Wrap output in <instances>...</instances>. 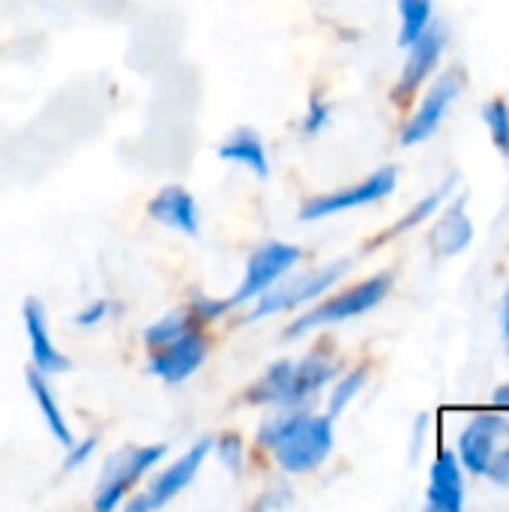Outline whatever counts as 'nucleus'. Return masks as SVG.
<instances>
[{
  "label": "nucleus",
  "instance_id": "nucleus-1",
  "mask_svg": "<svg viewBox=\"0 0 509 512\" xmlns=\"http://www.w3.org/2000/svg\"><path fill=\"white\" fill-rule=\"evenodd\" d=\"M258 444L273 450L276 462L288 474H306L318 468L333 450V417L285 414L261 426Z\"/></svg>",
  "mask_w": 509,
  "mask_h": 512
},
{
  "label": "nucleus",
  "instance_id": "nucleus-2",
  "mask_svg": "<svg viewBox=\"0 0 509 512\" xmlns=\"http://www.w3.org/2000/svg\"><path fill=\"white\" fill-rule=\"evenodd\" d=\"M336 363L312 354L306 360H282L267 369V375L252 387L249 399L255 405H279V408H297L303 405L315 390H321L327 381L336 378Z\"/></svg>",
  "mask_w": 509,
  "mask_h": 512
},
{
  "label": "nucleus",
  "instance_id": "nucleus-3",
  "mask_svg": "<svg viewBox=\"0 0 509 512\" xmlns=\"http://www.w3.org/2000/svg\"><path fill=\"white\" fill-rule=\"evenodd\" d=\"M393 288V276L381 273L375 279H366L324 303H318L312 312H306L303 318H297L291 327H288V336H303L315 327H324V324H342V321H351L357 315H366L369 309H375Z\"/></svg>",
  "mask_w": 509,
  "mask_h": 512
},
{
  "label": "nucleus",
  "instance_id": "nucleus-4",
  "mask_svg": "<svg viewBox=\"0 0 509 512\" xmlns=\"http://www.w3.org/2000/svg\"><path fill=\"white\" fill-rule=\"evenodd\" d=\"M162 456H165V447H123V450H117L102 468L93 507L99 512L117 510L123 495L129 492V486L138 483L153 465H159Z\"/></svg>",
  "mask_w": 509,
  "mask_h": 512
},
{
  "label": "nucleus",
  "instance_id": "nucleus-5",
  "mask_svg": "<svg viewBox=\"0 0 509 512\" xmlns=\"http://www.w3.org/2000/svg\"><path fill=\"white\" fill-rule=\"evenodd\" d=\"M348 267H351V261L342 258V261H333V264H327L321 270H312L306 276H297V279H291V282H285L279 288H267L261 297H255L258 306L252 309L249 321H258L264 315H276V312H285V309H294L300 303H309V300L321 297L327 288H333L348 273Z\"/></svg>",
  "mask_w": 509,
  "mask_h": 512
},
{
  "label": "nucleus",
  "instance_id": "nucleus-6",
  "mask_svg": "<svg viewBox=\"0 0 509 512\" xmlns=\"http://www.w3.org/2000/svg\"><path fill=\"white\" fill-rule=\"evenodd\" d=\"M303 258V252L297 246H288V243H264L261 249L252 252L249 264H246V273H243V282L240 288L234 291V297L228 300L231 306H240V303H249L255 297H261L267 288H273L297 261Z\"/></svg>",
  "mask_w": 509,
  "mask_h": 512
},
{
  "label": "nucleus",
  "instance_id": "nucleus-7",
  "mask_svg": "<svg viewBox=\"0 0 509 512\" xmlns=\"http://www.w3.org/2000/svg\"><path fill=\"white\" fill-rule=\"evenodd\" d=\"M396 180H399V171L396 168H381V171H375L372 177H366L363 183H357L351 189H342V192H333V195H321V198L306 201L300 207V219L303 222H315V219H324V216H333V213H342V210H354V207H363V204H375V201L387 198L396 189Z\"/></svg>",
  "mask_w": 509,
  "mask_h": 512
},
{
  "label": "nucleus",
  "instance_id": "nucleus-8",
  "mask_svg": "<svg viewBox=\"0 0 509 512\" xmlns=\"http://www.w3.org/2000/svg\"><path fill=\"white\" fill-rule=\"evenodd\" d=\"M210 447H213V441L210 438H204V441H198L186 456H180L171 468H165L153 483H150V489L141 495V498H135V501H129L126 504V510L129 512H150V510H159V507H165L171 498H177L195 477H198V471H201V465H204V459H207V453H210Z\"/></svg>",
  "mask_w": 509,
  "mask_h": 512
},
{
  "label": "nucleus",
  "instance_id": "nucleus-9",
  "mask_svg": "<svg viewBox=\"0 0 509 512\" xmlns=\"http://www.w3.org/2000/svg\"><path fill=\"white\" fill-rule=\"evenodd\" d=\"M156 354L147 360V372L168 381V384H180L186 378H192L204 357H207V339L195 330L177 336L174 342L162 345V348H153Z\"/></svg>",
  "mask_w": 509,
  "mask_h": 512
},
{
  "label": "nucleus",
  "instance_id": "nucleus-10",
  "mask_svg": "<svg viewBox=\"0 0 509 512\" xmlns=\"http://www.w3.org/2000/svg\"><path fill=\"white\" fill-rule=\"evenodd\" d=\"M509 438V420L501 414H477L459 435V462L477 477H486V468L495 456V444Z\"/></svg>",
  "mask_w": 509,
  "mask_h": 512
},
{
  "label": "nucleus",
  "instance_id": "nucleus-11",
  "mask_svg": "<svg viewBox=\"0 0 509 512\" xmlns=\"http://www.w3.org/2000/svg\"><path fill=\"white\" fill-rule=\"evenodd\" d=\"M459 90H462V75H459V72L441 75V78L429 87V93L423 96L417 114H414V117L408 120V126L402 129V144L411 147V144H420V141H426L429 135H435V129H438L441 120L447 117V111H450L453 99L459 96Z\"/></svg>",
  "mask_w": 509,
  "mask_h": 512
},
{
  "label": "nucleus",
  "instance_id": "nucleus-12",
  "mask_svg": "<svg viewBox=\"0 0 509 512\" xmlns=\"http://www.w3.org/2000/svg\"><path fill=\"white\" fill-rule=\"evenodd\" d=\"M432 512H462L465 507V480H462V462L456 453L441 450L435 465H432V480H429V498Z\"/></svg>",
  "mask_w": 509,
  "mask_h": 512
},
{
  "label": "nucleus",
  "instance_id": "nucleus-13",
  "mask_svg": "<svg viewBox=\"0 0 509 512\" xmlns=\"http://www.w3.org/2000/svg\"><path fill=\"white\" fill-rule=\"evenodd\" d=\"M444 45H447V30H444V24H429V27L408 45L411 54H408L405 72H402L399 93H411V90H417V87L429 78V72H432V69L438 66V60H441Z\"/></svg>",
  "mask_w": 509,
  "mask_h": 512
},
{
  "label": "nucleus",
  "instance_id": "nucleus-14",
  "mask_svg": "<svg viewBox=\"0 0 509 512\" xmlns=\"http://www.w3.org/2000/svg\"><path fill=\"white\" fill-rule=\"evenodd\" d=\"M24 330H27V342H30L33 369H39L42 375H57V372L69 369V360L51 342V333H48V324H45V309H42L39 300L24 303Z\"/></svg>",
  "mask_w": 509,
  "mask_h": 512
},
{
  "label": "nucleus",
  "instance_id": "nucleus-15",
  "mask_svg": "<svg viewBox=\"0 0 509 512\" xmlns=\"http://www.w3.org/2000/svg\"><path fill=\"white\" fill-rule=\"evenodd\" d=\"M150 219H156L165 228L183 231L189 237L198 234L201 228V216H198V204L195 198L183 189V186H165L147 207Z\"/></svg>",
  "mask_w": 509,
  "mask_h": 512
},
{
  "label": "nucleus",
  "instance_id": "nucleus-16",
  "mask_svg": "<svg viewBox=\"0 0 509 512\" xmlns=\"http://www.w3.org/2000/svg\"><path fill=\"white\" fill-rule=\"evenodd\" d=\"M471 240H474V222L465 213V198H459L441 216V222L435 225V231H432V249H435V255L450 258V255H459Z\"/></svg>",
  "mask_w": 509,
  "mask_h": 512
},
{
  "label": "nucleus",
  "instance_id": "nucleus-17",
  "mask_svg": "<svg viewBox=\"0 0 509 512\" xmlns=\"http://www.w3.org/2000/svg\"><path fill=\"white\" fill-rule=\"evenodd\" d=\"M219 156L228 162H240L246 165L255 177L267 180L270 174V162H267V150L261 144V138L252 129H237L228 141L219 144Z\"/></svg>",
  "mask_w": 509,
  "mask_h": 512
},
{
  "label": "nucleus",
  "instance_id": "nucleus-18",
  "mask_svg": "<svg viewBox=\"0 0 509 512\" xmlns=\"http://www.w3.org/2000/svg\"><path fill=\"white\" fill-rule=\"evenodd\" d=\"M27 387H30V393H33V399H36V405H39V411H42V417H45V426L51 429V435H54L63 447H69V444H72V432H69L66 417H63V411H60V405H57V399H54V393H51V387L45 384V378H42L39 369H30V372H27Z\"/></svg>",
  "mask_w": 509,
  "mask_h": 512
},
{
  "label": "nucleus",
  "instance_id": "nucleus-19",
  "mask_svg": "<svg viewBox=\"0 0 509 512\" xmlns=\"http://www.w3.org/2000/svg\"><path fill=\"white\" fill-rule=\"evenodd\" d=\"M399 12H402L399 45L408 48L432 24V0H399Z\"/></svg>",
  "mask_w": 509,
  "mask_h": 512
},
{
  "label": "nucleus",
  "instance_id": "nucleus-20",
  "mask_svg": "<svg viewBox=\"0 0 509 512\" xmlns=\"http://www.w3.org/2000/svg\"><path fill=\"white\" fill-rule=\"evenodd\" d=\"M189 330H192V318L186 312H174V315H165L162 321H156L153 327L144 330V345L147 348H162V345L174 342L177 336H183Z\"/></svg>",
  "mask_w": 509,
  "mask_h": 512
},
{
  "label": "nucleus",
  "instance_id": "nucleus-21",
  "mask_svg": "<svg viewBox=\"0 0 509 512\" xmlns=\"http://www.w3.org/2000/svg\"><path fill=\"white\" fill-rule=\"evenodd\" d=\"M483 120H486V126H489V132H492V141H495V147L509 156V108L504 99H495V102H489L486 108H483Z\"/></svg>",
  "mask_w": 509,
  "mask_h": 512
},
{
  "label": "nucleus",
  "instance_id": "nucleus-22",
  "mask_svg": "<svg viewBox=\"0 0 509 512\" xmlns=\"http://www.w3.org/2000/svg\"><path fill=\"white\" fill-rule=\"evenodd\" d=\"M363 384H366V369H354L351 375H345L330 396V417H339L348 408V402L363 390Z\"/></svg>",
  "mask_w": 509,
  "mask_h": 512
},
{
  "label": "nucleus",
  "instance_id": "nucleus-23",
  "mask_svg": "<svg viewBox=\"0 0 509 512\" xmlns=\"http://www.w3.org/2000/svg\"><path fill=\"white\" fill-rule=\"evenodd\" d=\"M450 186H453V180H450L447 186H441V189H438L435 195H429L426 201H420V204H417V207H414V210H411V213H408V216H405V219L399 222V225H396V231H408V228H414L417 222L429 219V213H432V210H435V207L441 204V198H447Z\"/></svg>",
  "mask_w": 509,
  "mask_h": 512
},
{
  "label": "nucleus",
  "instance_id": "nucleus-24",
  "mask_svg": "<svg viewBox=\"0 0 509 512\" xmlns=\"http://www.w3.org/2000/svg\"><path fill=\"white\" fill-rule=\"evenodd\" d=\"M216 450H219L222 465H228L231 471H240V465H243V441H240L237 435H225V438H219Z\"/></svg>",
  "mask_w": 509,
  "mask_h": 512
},
{
  "label": "nucleus",
  "instance_id": "nucleus-25",
  "mask_svg": "<svg viewBox=\"0 0 509 512\" xmlns=\"http://www.w3.org/2000/svg\"><path fill=\"white\" fill-rule=\"evenodd\" d=\"M69 453H66V462H63V471H75V468H81L90 456H93V450H96V438H84V441H72L69 447H66Z\"/></svg>",
  "mask_w": 509,
  "mask_h": 512
},
{
  "label": "nucleus",
  "instance_id": "nucleus-26",
  "mask_svg": "<svg viewBox=\"0 0 509 512\" xmlns=\"http://www.w3.org/2000/svg\"><path fill=\"white\" fill-rule=\"evenodd\" d=\"M228 309H231L228 300L219 303V300H207V297H201V294H195V300H192V312H195L198 321H213V318L225 315Z\"/></svg>",
  "mask_w": 509,
  "mask_h": 512
},
{
  "label": "nucleus",
  "instance_id": "nucleus-27",
  "mask_svg": "<svg viewBox=\"0 0 509 512\" xmlns=\"http://www.w3.org/2000/svg\"><path fill=\"white\" fill-rule=\"evenodd\" d=\"M327 120H330V108L321 99H312V105L306 111V120H303V132L315 135V132H321L327 126Z\"/></svg>",
  "mask_w": 509,
  "mask_h": 512
},
{
  "label": "nucleus",
  "instance_id": "nucleus-28",
  "mask_svg": "<svg viewBox=\"0 0 509 512\" xmlns=\"http://www.w3.org/2000/svg\"><path fill=\"white\" fill-rule=\"evenodd\" d=\"M486 477H489L495 486L509 489V447L492 456V462H489V468H486Z\"/></svg>",
  "mask_w": 509,
  "mask_h": 512
},
{
  "label": "nucleus",
  "instance_id": "nucleus-29",
  "mask_svg": "<svg viewBox=\"0 0 509 512\" xmlns=\"http://www.w3.org/2000/svg\"><path fill=\"white\" fill-rule=\"evenodd\" d=\"M108 309H111L108 300H93V303H87V306L75 315V324H78V327H93V324L105 321Z\"/></svg>",
  "mask_w": 509,
  "mask_h": 512
},
{
  "label": "nucleus",
  "instance_id": "nucleus-30",
  "mask_svg": "<svg viewBox=\"0 0 509 512\" xmlns=\"http://www.w3.org/2000/svg\"><path fill=\"white\" fill-rule=\"evenodd\" d=\"M492 405H495V408H507L509 411V384H504V387H498V390H495Z\"/></svg>",
  "mask_w": 509,
  "mask_h": 512
},
{
  "label": "nucleus",
  "instance_id": "nucleus-31",
  "mask_svg": "<svg viewBox=\"0 0 509 512\" xmlns=\"http://www.w3.org/2000/svg\"><path fill=\"white\" fill-rule=\"evenodd\" d=\"M504 333H507L509 339V291L507 297H504Z\"/></svg>",
  "mask_w": 509,
  "mask_h": 512
}]
</instances>
